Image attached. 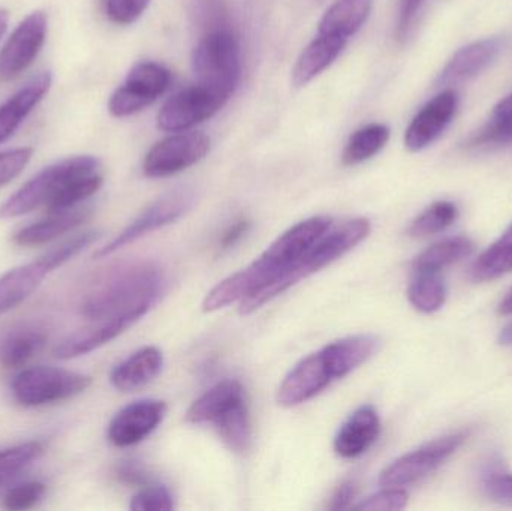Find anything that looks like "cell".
Masks as SVG:
<instances>
[{
  "label": "cell",
  "mask_w": 512,
  "mask_h": 511,
  "mask_svg": "<svg viewBox=\"0 0 512 511\" xmlns=\"http://www.w3.org/2000/svg\"><path fill=\"white\" fill-rule=\"evenodd\" d=\"M331 228V219L310 218L289 228L277 237L267 251L256 258L240 272L219 282L204 299L206 312L219 311L233 303L255 296L271 284L282 278L310 248Z\"/></svg>",
  "instance_id": "cell-1"
},
{
  "label": "cell",
  "mask_w": 512,
  "mask_h": 511,
  "mask_svg": "<svg viewBox=\"0 0 512 511\" xmlns=\"http://www.w3.org/2000/svg\"><path fill=\"white\" fill-rule=\"evenodd\" d=\"M159 284L161 279L152 267L119 270L86 297L81 312L89 321L126 320L135 324L155 305Z\"/></svg>",
  "instance_id": "cell-2"
},
{
  "label": "cell",
  "mask_w": 512,
  "mask_h": 511,
  "mask_svg": "<svg viewBox=\"0 0 512 511\" xmlns=\"http://www.w3.org/2000/svg\"><path fill=\"white\" fill-rule=\"evenodd\" d=\"M370 233V222L364 218L352 219L345 222L334 230H328L318 242L313 243L312 248L274 284L265 290L259 291L255 296L248 297L240 303L242 314H251L261 308L265 303L273 300L279 294L285 293L289 288L294 287L301 279L319 272L328 264L343 257L346 252L351 251L358 243L363 242Z\"/></svg>",
  "instance_id": "cell-3"
},
{
  "label": "cell",
  "mask_w": 512,
  "mask_h": 511,
  "mask_svg": "<svg viewBox=\"0 0 512 511\" xmlns=\"http://www.w3.org/2000/svg\"><path fill=\"white\" fill-rule=\"evenodd\" d=\"M99 168L93 156H74L44 168L0 206V218H17L42 206L51 212L74 183L99 173Z\"/></svg>",
  "instance_id": "cell-4"
},
{
  "label": "cell",
  "mask_w": 512,
  "mask_h": 511,
  "mask_svg": "<svg viewBox=\"0 0 512 511\" xmlns=\"http://www.w3.org/2000/svg\"><path fill=\"white\" fill-rule=\"evenodd\" d=\"M192 69L197 83L231 95L242 75L240 45L233 30L225 26L210 29L195 47Z\"/></svg>",
  "instance_id": "cell-5"
},
{
  "label": "cell",
  "mask_w": 512,
  "mask_h": 511,
  "mask_svg": "<svg viewBox=\"0 0 512 511\" xmlns=\"http://www.w3.org/2000/svg\"><path fill=\"white\" fill-rule=\"evenodd\" d=\"M86 375L53 366H35L15 375L11 383L15 401L23 407H44L74 398L90 386Z\"/></svg>",
  "instance_id": "cell-6"
},
{
  "label": "cell",
  "mask_w": 512,
  "mask_h": 511,
  "mask_svg": "<svg viewBox=\"0 0 512 511\" xmlns=\"http://www.w3.org/2000/svg\"><path fill=\"white\" fill-rule=\"evenodd\" d=\"M465 440L466 435L457 432L436 438L414 452L406 453L382 471L379 485L382 488H403L426 479L442 467L462 447Z\"/></svg>",
  "instance_id": "cell-7"
},
{
  "label": "cell",
  "mask_w": 512,
  "mask_h": 511,
  "mask_svg": "<svg viewBox=\"0 0 512 511\" xmlns=\"http://www.w3.org/2000/svg\"><path fill=\"white\" fill-rule=\"evenodd\" d=\"M231 95L204 84L194 83L171 96L158 114L159 128L182 132L215 116Z\"/></svg>",
  "instance_id": "cell-8"
},
{
  "label": "cell",
  "mask_w": 512,
  "mask_h": 511,
  "mask_svg": "<svg viewBox=\"0 0 512 511\" xmlns=\"http://www.w3.org/2000/svg\"><path fill=\"white\" fill-rule=\"evenodd\" d=\"M170 69L155 62H141L129 71L125 83L111 95L108 110L114 117H128L152 105L170 87Z\"/></svg>",
  "instance_id": "cell-9"
},
{
  "label": "cell",
  "mask_w": 512,
  "mask_h": 511,
  "mask_svg": "<svg viewBox=\"0 0 512 511\" xmlns=\"http://www.w3.org/2000/svg\"><path fill=\"white\" fill-rule=\"evenodd\" d=\"M194 200V191L189 188H177L168 192L164 197L150 204L144 212H141L140 216L132 224H129L116 239L99 249L95 257H107V255L114 254L119 249L131 245L146 234L153 233L165 225L173 224L191 209Z\"/></svg>",
  "instance_id": "cell-10"
},
{
  "label": "cell",
  "mask_w": 512,
  "mask_h": 511,
  "mask_svg": "<svg viewBox=\"0 0 512 511\" xmlns=\"http://www.w3.org/2000/svg\"><path fill=\"white\" fill-rule=\"evenodd\" d=\"M209 152L210 138L203 132L170 135L147 153L144 174L152 179L174 176L200 162Z\"/></svg>",
  "instance_id": "cell-11"
},
{
  "label": "cell",
  "mask_w": 512,
  "mask_h": 511,
  "mask_svg": "<svg viewBox=\"0 0 512 511\" xmlns=\"http://www.w3.org/2000/svg\"><path fill=\"white\" fill-rule=\"evenodd\" d=\"M47 38V15L35 11L27 15L9 35L0 50V81L23 74L33 62Z\"/></svg>",
  "instance_id": "cell-12"
},
{
  "label": "cell",
  "mask_w": 512,
  "mask_h": 511,
  "mask_svg": "<svg viewBox=\"0 0 512 511\" xmlns=\"http://www.w3.org/2000/svg\"><path fill=\"white\" fill-rule=\"evenodd\" d=\"M330 365L325 359L324 351L310 354L306 359L292 368L280 384L277 402L280 407L292 408L304 404L327 389L333 383Z\"/></svg>",
  "instance_id": "cell-13"
},
{
  "label": "cell",
  "mask_w": 512,
  "mask_h": 511,
  "mask_svg": "<svg viewBox=\"0 0 512 511\" xmlns=\"http://www.w3.org/2000/svg\"><path fill=\"white\" fill-rule=\"evenodd\" d=\"M167 407L155 399H143L123 408L108 426V440L116 447H131L146 440L164 420Z\"/></svg>",
  "instance_id": "cell-14"
},
{
  "label": "cell",
  "mask_w": 512,
  "mask_h": 511,
  "mask_svg": "<svg viewBox=\"0 0 512 511\" xmlns=\"http://www.w3.org/2000/svg\"><path fill=\"white\" fill-rule=\"evenodd\" d=\"M459 108V95L453 89L444 90L427 102L406 129L405 146L411 152H420L433 143L450 125Z\"/></svg>",
  "instance_id": "cell-15"
},
{
  "label": "cell",
  "mask_w": 512,
  "mask_h": 511,
  "mask_svg": "<svg viewBox=\"0 0 512 511\" xmlns=\"http://www.w3.org/2000/svg\"><path fill=\"white\" fill-rule=\"evenodd\" d=\"M504 47L505 39L499 38V36L481 39V41L466 45L451 57L450 62L439 74L436 84L441 87H450L453 84L472 80L481 72L486 71L498 59Z\"/></svg>",
  "instance_id": "cell-16"
},
{
  "label": "cell",
  "mask_w": 512,
  "mask_h": 511,
  "mask_svg": "<svg viewBox=\"0 0 512 511\" xmlns=\"http://www.w3.org/2000/svg\"><path fill=\"white\" fill-rule=\"evenodd\" d=\"M51 83H53L51 72H42L0 105V146L17 132L21 123L44 99L48 90L51 89Z\"/></svg>",
  "instance_id": "cell-17"
},
{
  "label": "cell",
  "mask_w": 512,
  "mask_h": 511,
  "mask_svg": "<svg viewBox=\"0 0 512 511\" xmlns=\"http://www.w3.org/2000/svg\"><path fill=\"white\" fill-rule=\"evenodd\" d=\"M381 431L378 413L370 405L358 408L340 428L334 450L340 458L354 459L366 453Z\"/></svg>",
  "instance_id": "cell-18"
},
{
  "label": "cell",
  "mask_w": 512,
  "mask_h": 511,
  "mask_svg": "<svg viewBox=\"0 0 512 511\" xmlns=\"http://www.w3.org/2000/svg\"><path fill=\"white\" fill-rule=\"evenodd\" d=\"M50 273L44 258L39 257L32 263L14 267L0 276V315L12 311L29 299Z\"/></svg>",
  "instance_id": "cell-19"
},
{
  "label": "cell",
  "mask_w": 512,
  "mask_h": 511,
  "mask_svg": "<svg viewBox=\"0 0 512 511\" xmlns=\"http://www.w3.org/2000/svg\"><path fill=\"white\" fill-rule=\"evenodd\" d=\"M164 366V356L156 347H146L114 368L111 384L120 392H135L152 383Z\"/></svg>",
  "instance_id": "cell-20"
},
{
  "label": "cell",
  "mask_w": 512,
  "mask_h": 511,
  "mask_svg": "<svg viewBox=\"0 0 512 511\" xmlns=\"http://www.w3.org/2000/svg\"><path fill=\"white\" fill-rule=\"evenodd\" d=\"M346 39L340 36L324 35L319 33L318 38L313 39L295 63L292 69V83L295 87H303L309 84L313 78L324 72L334 60L342 53Z\"/></svg>",
  "instance_id": "cell-21"
},
{
  "label": "cell",
  "mask_w": 512,
  "mask_h": 511,
  "mask_svg": "<svg viewBox=\"0 0 512 511\" xmlns=\"http://www.w3.org/2000/svg\"><path fill=\"white\" fill-rule=\"evenodd\" d=\"M131 326L132 323L126 320L89 321L86 327L66 338L56 348V356L68 360L92 353L122 335Z\"/></svg>",
  "instance_id": "cell-22"
},
{
  "label": "cell",
  "mask_w": 512,
  "mask_h": 511,
  "mask_svg": "<svg viewBox=\"0 0 512 511\" xmlns=\"http://www.w3.org/2000/svg\"><path fill=\"white\" fill-rule=\"evenodd\" d=\"M378 348V339L370 335L349 336L322 348L334 380H342L360 368Z\"/></svg>",
  "instance_id": "cell-23"
},
{
  "label": "cell",
  "mask_w": 512,
  "mask_h": 511,
  "mask_svg": "<svg viewBox=\"0 0 512 511\" xmlns=\"http://www.w3.org/2000/svg\"><path fill=\"white\" fill-rule=\"evenodd\" d=\"M89 210L74 209L62 210V212H50V215L29 227L21 228L14 236V242L18 246L24 248H32V246H41L45 243L53 242L63 234L77 228L89 218Z\"/></svg>",
  "instance_id": "cell-24"
},
{
  "label": "cell",
  "mask_w": 512,
  "mask_h": 511,
  "mask_svg": "<svg viewBox=\"0 0 512 511\" xmlns=\"http://www.w3.org/2000/svg\"><path fill=\"white\" fill-rule=\"evenodd\" d=\"M245 398V389L239 381L228 380L216 384L209 392L192 404L186 414V420L192 425L215 423L225 411Z\"/></svg>",
  "instance_id": "cell-25"
},
{
  "label": "cell",
  "mask_w": 512,
  "mask_h": 511,
  "mask_svg": "<svg viewBox=\"0 0 512 511\" xmlns=\"http://www.w3.org/2000/svg\"><path fill=\"white\" fill-rule=\"evenodd\" d=\"M373 0H337L319 23V33L348 39L363 27L372 12Z\"/></svg>",
  "instance_id": "cell-26"
},
{
  "label": "cell",
  "mask_w": 512,
  "mask_h": 511,
  "mask_svg": "<svg viewBox=\"0 0 512 511\" xmlns=\"http://www.w3.org/2000/svg\"><path fill=\"white\" fill-rule=\"evenodd\" d=\"M45 342L44 332L35 327L14 330L0 344V365L6 369L24 368L44 350Z\"/></svg>",
  "instance_id": "cell-27"
},
{
  "label": "cell",
  "mask_w": 512,
  "mask_h": 511,
  "mask_svg": "<svg viewBox=\"0 0 512 511\" xmlns=\"http://www.w3.org/2000/svg\"><path fill=\"white\" fill-rule=\"evenodd\" d=\"M472 251L474 243L468 237L441 240L421 252L412 263V269L414 272H441L445 267L471 255Z\"/></svg>",
  "instance_id": "cell-28"
},
{
  "label": "cell",
  "mask_w": 512,
  "mask_h": 511,
  "mask_svg": "<svg viewBox=\"0 0 512 511\" xmlns=\"http://www.w3.org/2000/svg\"><path fill=\"white\" fill-rule=\"evenodd\" d=\"M510 272H512V224L475 261L472 266V278L477 282L495 281Z\"/></svg>",
  "instance_id": "cell-29"
},
{
  "label": "cell",
  "mask_w": 512,
  "mask_h": 511,
  "mask_svg": "<svg viewBox=\"0 0 512 511\" xmlns=\"http://www.w3.org/2000/svg\"><path fill=\"white\" fill-rule=\"evenodd\" d=\"M409 285L408 299L417 311L423 314L438 312L447 300V285L441 272H414Z\"/></svg>",
  "instance_id": "cell-30"
},
{
  "label": "cell",
  "mask_w": 512,
  "mask_h": 511,
  "mask_svg": "<svg viewBox=\"0 0 512 511\" xmlns=\"http://www.w3.org/2000/svg\"><path fill=\"white\" fill-rule=\"evenodd\" d=\"M213 425L218 429L219 435H221L224 443L227 444L233 452H248L252 432L246 399L237 402L230 410L225 411Z\"/></svg>",
  "instance_id": "cell-31"
},
{
  "label": "cell",
  "mask_w": 512,
  "mask_h": 511,
  "mask_svg": "<svg viewBox=\"0 0 512 511\" xmlns=\"http://www.w3.org/2000/svg\"><path fill=\"white\" fill-rule=\"evenodd\" d=\"M390 140V129L381 123H370L355 131L343 152V164L357 165L378 155Z\"/></svg>",
  "instance_id": "cell-32"
},
{
  "label": "cell",
  "mask_w": 512,
  "mask_h": 511,
  "mask_svg": "<svg viewBox=\"0 0 512 511\" xmlns=\"http://www.w3.org/2000/svg\"><path fill=\"white\" fill-rule=\"evenodd\" d=\"M512 144V93L493 110L490 122L472 138V146H507Z\"/></svg>",
  "instance_id": "cell-33"
},
{
  "label": "cell",
  "mask_w": 512,
  "mask_h": 511,
  "mask_svg": "<svg viewBox=\"0 0 512 511\" xmlns=\"http://www.w3.org/2000/svg\"><path fill=\"white\" fill-rule=\"evenodd\" d=\"M42 452L44 449L36 441L0 450V488L17 479L26 468L38 461Z\"/></svg>",
  "instance_id": "cell-34"
},
{
  "label": "cell",
  "mask_w": 512,
  "mask_h": 511,
  "mask_svg": "<svg viewBox=\"0 0 512 511\" xmlns=\"http://www.w3.org/2000/svg\"><path fill=\"white\" fill-rule=\"evenodd\" d=\"M459 218V209L451 201H436L427 207L414 222L409 233L414 237H427L447 230Z\"/></svg>",
  "instance_id": "cell-35"
},
{
  "label": "cell",
  "mask_w": 512,
  "mask_h": 511,
  "mask_svg": "<svg viewBox=\"0 0 512 511\" xmlns=\"http://www.w3.org/2000/svg\"><path fill=\"white\" fill-rule=\"evenodd\" d=\"M481 492L493 503L512 506V474L501 468H489L481 476Z\"/></svg>",
  "instance_id": "cell-36"
},
{
  "label": "cell",
  "mask_w": 512,
  "mask_h": 511,
  "mask_svg": "<svg viewBox=\"0 0 512 511\" xmlns=\"http://www.w3.org/2000/svg\"><path fill=\"white\" fill-rule=\"evenodd\" d=\"M98 236V231H86V233L78 234V236L66 240L62 245L42 255V258H44L45 263H47V266L50 267L51 272H53L57 267L63 266L66 261L80 254L87 246L92 245V243L98 239Z\"/></svg>",
  "instance_id": "cell-37"
},
{
  "label": "cell",
  "mask_w": 512,
  "mask_h": 511,
  "mask_svg": "<svg viewBox=\"0 0 512 511\" xmlns=\"http://www.w3.org/2000/svg\"><path fill=\"white\" fill-rule=\"evenodd\" d=\"M45 486L39 482H27L11 489L3 500L5 509L12 511L30 510L41 503Z\"/></svg>",
  "instance_id": "cell-38"
},
{
  "label": "cell",
  "mask_w": 512,
  "mask_h": 511,
  "mask_svg": "<svg viewBox=\"0 0 512 511\" xmlns=\"http://www.w3.org/2000/svg\"><path fill=\"white\" fill-rule=\"evenodd\" d=\"M149 3L150 0H104L105 14L113 23L128 26L144 14Z\"/></svg>",
  "instance_id": "cell-39"
},
{
  "label": "cell",
  "mask_w": 512,
  "mask_h": 511,
  "mask_svg": "<svg viewBox=\"0 0 512 511\" xmlns=\"http://www.w3.org/2000/svg\"><path fill=\"white\" fill-rule=\"evenodd\" d=\"M409 495L400 488H385L378 494L370 495L366 500L361 501L357 510H379V511H397L403 510L408 506Z\"/></svg>",
  "instance_id": "cell-40"
},
{
  "label": "cell",
  "mask_w": 512,
  "mask_h": 511,
  "mask_svg": "<svg viewBox=\"0 0 512 511\" xmlns=\"http://www.w3.org/2000/svg\"><path fill=\"white\" fill-rule=\"evenodd\" d=\"M174 509L173 497L164 486H153L138 492L131 501V510L168 511Z\"/></svg>",
  "instance_id": "cell-41"
},
{
  "label": "cell",
  "mask_w": 512,
  "mask_h": 511,
  "mask_svg": "<svg viewBox=\"0 0 512 511\" xmlns=\"http://www.w3.org/2000/svg\"><path fill=\"white\" fill-rule=\"evenodd\" d=\"M33 149L20 147V149L0 152V186L14 180L32 159Z\"/></svg>",
  "instance_id": "cell-42"
},
{
  "label": "cell",
  "mask_w": 512,
  "mask_h": 511,
  "mask_svg": "<svg viewBox=\"0 0 512 511\" xmlns=\"http://www.w3.org/2000/svg\"><path fill=\"white\" fill-rule=\"evenodd\" d=\"M424 2L426 0H399L396 21V36L399 41H405L408 38L412 24L415 23V18L423 8Z\"/></svg>",
  "instance_id": "cell-43"
},
{
  "label": "cell",
  "mask_w": 512,
  "mask_h": 511,
  "mask_svg": "<svg viewBox=\"0 0 512 511\" xmlns=\"http://www.w3.org/2000/svg\"><path fill=\"white\" fill-rule=\"evenodd\" d=\"M355 495H357V488L354 483L346 482L337 489L334 494L333 500H331L330 510H343L351 507L352 501H354Z\"/></svg>",
  "instance_id": "cell-44"
},
{
  "label": "cell",
  "mask_w": 512,
  "mask_h": 511,
  "mask_svg": "<svg viewBox=\"0 0 512 511\" xmlns=\"http://www.w3.org/2000/svg\"><path fill=\"white\" fill-rule=\"evenodd\" d=\"M248 230L249 222L245 221V219H242V221H237L236 224L231 225V227L228 228L227 233H225L224 237H222V248H233V246L236 245L239 240H242L243 236L248 233Z\"/></svg>",
  "instance_id": "cell-45"
},
{
  "label": "cell",
  "mask_w": 512,
  "mask_h": 511,
  "mask_svg": "<svg viewBox=\"0 0 512 511\" xmlns=\"http://www.w3.org/2000/svg\"><path fill=\"white\" fill-rule=\"evenodd\" d=\"M499 344L502 347H512V323L505 326L499 333Z\"/></svg>",
  "instance_id": "cell-46"
},
{
  "label": "cell",
  "mask_w": 512,
  "mask_h": 511,
  "mask_svg": "<svg viewBox=\"0 0 512 511\" xmlns=\"http://www.w3.org/2000/svg\"><path fill=\"white\" fill-rule=\"evenodd\" d=\"M499 314L501 315H512V287L507 294H505L504 300L499 305Z\"/></svg>",
  "instance_id": "cell-47"
},
{
  "label": "cell",
  "mask_w": 512,
  "mask_h": 511,
  "mask_svg": "<svg viewBox=\"0 0 512 511\" xmlns=\"http://www.w3.org/2000/svg\"><path fill=\"white\" fill-rule=\"evenodd\" d=\"M9 23V12L6 9L0 8V39L5 35L6 29H8Z\"/></svg>",
  "instance_id": "cell-48"
}]
</instances>
